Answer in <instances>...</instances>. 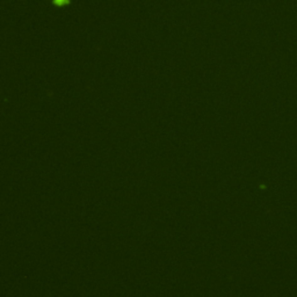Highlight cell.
<instances>
[{"mask_svg":"<svg viewBox=\"0 0 297 297\" xmlns=\"http://www.w3.org/2000/svg\"><path fill=\"white\" fill-rule=\"evenodd\" d=\"M55 3H58V4L63 5V3H68V0H55Z\"/></svg>","mask_w":297,"mask_h":297,"instance_id":"cell-1","label":"cell"}]
</instances>
